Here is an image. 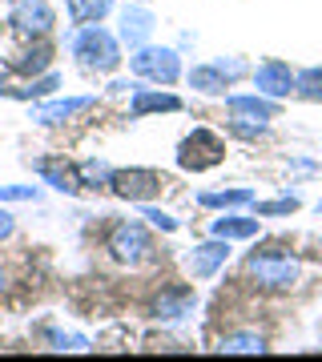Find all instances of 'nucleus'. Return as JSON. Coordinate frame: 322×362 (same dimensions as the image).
<instances>
[{
    "label": "nucleus",
    "instance_id": "obj_17",
    "mask_svg": "<svg viewBox=\"0 0 322 362\" xmlns=\"http://www.w3.org/2000/svg\"><path fill=\"white\" fill-rule=\"evenodd\" d=\"M222 350H226V354H262L266 342H262L258 334H234V338L222 342Z\"/></svg>",
    "mask_w": 322,
    "mask_h": 362
},
{
    "label": "nucleus",
    "instance_id": "obj_22",
    "mask_svg": "<svg viewBox=\"0 0 322 362\" xmlns=\"http://www.w3.org/2000/svg\"><path fill=\"white\" fill-rule=\"evenodd\" d=\"M298 202L294 197H286V202H266V206H258V214H290Z\"/></svg>",
    "mask_w": 322,
    "mask_h": 362
},
{
    "label": "nucleus",
    "instance_id": "obj_12",
    "mask_svg": "<svg viewBox=\"0 0 322 362\" xmlns=\"http://www.w3.org/2000/svg\"><path fill=\"white\" fill-rule=\"evenodd\" d=\"M93 97H73V101H57V105H45V109H37L33 113V121H45V125H57V121H64V117L81 113V109H89Z\"/></svg>",
    "mask_w": 322,
    "mask_h": 362
},
{
    "label": "nucleus",
    "instance_id": "obj_9",
    "mask_svg": "<svg viewBox=\"0 0 322 362\" xmlns=\"http://www.w3.org/2000/svg\"><path fill=\"white\" fill-rule=\"evenodd\" d=\"M254 81H258V89H262V93H270V97H286V93L294 89V77H290V69L278 65V61L262 65V69L254 73Z\"/></svg>",
    "mask_w": 322,
    "mask_h": 362
},
{
    "label": "nucleus",
    "instance_id": "obj_16",
    "mask_svg": "<svg viewBox=\"0 0 322 362\" xmlns=\"http://www.w3.org/2000/svg\"><path fill=\"white\" fill-rule=\"evenodd\" d=\"M49 57H52L49 45H37V49L25 52L21 61H13V69H16V73H40V69H49Z\"/></svg>",
    "mask_w": 322,
    "mask_h": 362
},
{
    "label": "nucleus",
    "instance_id": "obj_3",
    "mask_svg": "<svg viewBox=\"0 0 322 362\" xmlns=\"http://www.w3.org/2000/svg\"><path fill=\"white\" fill-rule=\"evenodd\" d=\"M222 153H226V145L214 137L209 129H193V137H185L181 141V165L185 169H209V165H218Z\"/></svg>",
    "mask_w": 322,
    "mask_h": 362
},
{
    "label": "nucleus",
    "instance_id": "obj_19",
    "mask_svg": "<svg viewBox=\"0 0 322 362\" xmlns=\"http://www.w3.org/2000/svg\"><path fill=\"white\" fill-rule=\"evenodd\" d=\"M193 85H197V89H202V93H222V89H226V81H230V77H226V73H222V69L218 65H214V69H197V73H193Z\"/></svg>",
    "mask_w": 322,
    "mask_h": 362
},
{
    "label": "nucleus",
    "instance_id": "obj_20",
    "mask_svg": "<svg viewBox=\"0 0 322 362\" xmlns=\"http://www.w3.org/2000/svg\"><path fill=\"white\" fill-rule=\"evenodd\" d=\"M294 89L306 97V101H322V69H306L302 77H294Z\"/></svg>",
    "mask_w": 322,
    "mask_h": 362
},
{
    "label": "nucleus",
    "instance_id": "obj_2",
    "mask_svg": "<svg viewBox=\"0 0 322 362\" xmlns=\"http://www.w3.org/2000/svg\"><path fill=\"white\" fill-rule=\"evenodd\" d=\"M73 52L81 57V65L89 69H113L117 65V45L109 33H101V28H85L77 40H73Z\"/></svg>",
    "mask_w": 322,
    "mask_h": 362
},
{
    "label": "nucleus",
    "instance_id": "obj_8",
    "mask_svg": "<svg viewBox=\"0 0 322 362\" xmlns=\"http://www.w3.org/2000/svg\"><path fill=\"white\" fill-rule=\"evenodd\" d=\"M230 113L234 121H250V125H266V121H274V109L270 101H258V97H230Z\"/></svg>",
    "mask_w": 322,
    "mask_h": 362
},
{
    "label": "nucleus",
    "instance_id": "obj_1",
    "mask_svg": "<svg viewBox=\"0 0 322 362\" xmlns=\"http://www.w3.org/2000/svg\"><path fill=\"white\" fill-rule=\"evenodd\" d=\"M246 274L262 290H290L298 282V262L290 254H282V250H266V254H254L246 262Z\"/></svg>",
    "mask_w": 322,
    "mask_h": 362
},
{
    "label": "nucleus",
    "instance_id": "obj_13",
    "mask_svg": "<svg viewBox=\"0 0 322 362\" xmlns=\"http://www.w3.org/2000/svg\"><path fill=\"white\" fill-rule=\"evenodd\" d=\"M109 4L113 0H69V16L77 21V25H93V21H101L109 13Z\"/></svg>",
    "mask_w": 322,
    "mask_h": 362
},
{
    "label": "nucleus",
    "instance_id": "obj_6",
    "mask_svg": "<svg viewBox=\"0 0 322 362\" xmlns=\"http://www.w3.org/2000/svg\"><path fill=\"white\" fill-rule=\"evenodd\" d=\"M13 25L28 37H40V33H49L52 28V8L45 0H16L13 4Z\"/></svg>",
    "mask_w": 322,
    "mask_h": 362
},
{
    "label": "nucleus",
    "instance_id": "obj_21",
    "mask_svg": "<svg viewBox=\"0 0 322 362\" xmlns=\"http://www.w3.org/2000/svg\"><path fill=\"white\" fill-rule=\"evenodd\" d=\"M202 202H206V206H246V202H250V189H230V194H206Z\"/></svg>",
    "mask_w": 322,
    "mask_h": 362
},
{
    "label": "nucleus",
    "instance_id": "obj_23",
    "mask_svg": "<svg viewBox=\"0 0 322 362\" xmlns=\"http://www.w3.org/2000/svg\"><path fill=\"white\" fill-rule=\"evenodd\" d=\"M145 218L154 221V226H161V230H173V221H169L166 214H161V209H145Z\"/></svg>",
    "mask_w": 322,
    "mask_h": 362
},
{
    "label": "nucleus",
    "instance_id": "obj_5",
    "mask_svg": "<svg viewBox=\"0 0 322 362\" xmlns=\"http://www.w3.org/2000/svg\"><path fill=\"white\" fill-rule=\"evenodd\" d=\"M113 189L121 197H129V202H145V197H154L157 189H161V177L157 173H149V169H121V173H113Z\"/></svg>",
    "mask_w": 322,
    "mask_h": 362
},
{
    "label": "nucleus",
    "instance_id": "obj_14",
    "mask_svg": "<svg viewBox=\"0 0 322 362\" xmlns=\"http://www.w3.org/2000/svg\"><path fill=\"white\" fill-rule=\"evenodd\" d=\"M149 109H181V101L178 97H161V93H145V89H137L133 93V113L142 117V113H149Z\"/></svg>",
    "mask_w": 322,
    "mask_h": 362
},
{
    "label": "nucleus",
    "instance_id": "obj_11",
    "mask_svg": "<svg viewBox=\"0 0 322 362\" xmlns=\"http://www.w3.org/2000/svg\"><path fill=\"white\" fill-rule=\"evenodd\" d=\"M193 302H197V294H193L190 286H173V290H166V294L154 302V310H157V318H181Z\"/></svg>",
    "mask_w": 322,
    "mask_h": 362
},
{
    "label": "nucleus",
    "instance_id": "obj_10",
    "mask_svg": "<svg viewBox=\"0 0 322 362\" xmlns=\"http://www.w3.org/2000/svg\"><path fill=\"white\" fill-rule=\"evenodd\" d=\"M230 258V246H222V242H209V246H197L190 254V270L193 278H209V274L218 270L222 262Z\"/></svg>",
    "mask_w": 322,
    "mask_h": 362
},
{
    "label": "nucleus",
    "instance_id": "obj_7",
    "mask_svg": "<svg viewBox=\"0 0 322 362\" xmlns=\"http://www.w3.org/2000/svg\"><path fill=\"white\" fill-rule=\"evenodd\" d=\"M133 69L142 77H154V81H173L178 77V57L169 49H142L133 57Z\"/></svg>",
    "mask_w": 322,
    "mask_h": 362
},
{
    "label": "nucleus",
    "instance_id": "obj_26",
    "mask_svg": "<svg viewBox=\"0 0 322 362\" xmlns=\"http://www.w3.org/2000/svg\"><path fill=\"white\" fill-rule=\"evenodd\" d=\"M318 214H322V206H318Z\"/></svg>",
    "mask_w": 322,
    "mask_h": 362
},
{
    "label": "nucleus",
    "instance_id": "obj_24",
    "mask_svg": "<svg viewBox=\"0 0 322 362\" xmlns=\"http://www.w3.org/2000/svg\"><path fill=\"white\" fill-rule=\"evenodd\" d=\"M8 233H13V218H8V214L0 209V238H8Z\"/></svg>",
    "mask_w": 322,
    "mask_h": 362
},
{
    "label": "nucleus",
    "instance_id": "obj_25",
    "mask_svg": "<svg viewBox=\"0 0 322 362\" xmlns=\"http://www.w3.org/2000/svg\"><path fill=\"white\" fill-rule=\"evenodd\" d=\"M0 290H4V278H0Z\"/></svg>",
    "mask_w": 322,
    "mask_h": 362
},
{
    "label": "nucleus",
    "instance_id": "obj_15",
    "mask_svg": "<svg viewBox=\"0 0 322 362\" xmlns=\"http://www.w3.org/2000/svg\"><path fill=\"white\" fill-rule=\"evenodd\" d=\"M214 233H218V238H250V233H258V218H226V221H214Z\"/></svg>",
    "mask_w": 322,
    "mask_h": 362
},
{
    "label": "nucleus",
    "instance_id": "obj_4",
    "mask_svg": "<svg viewBox=\"0 0 322 362\" xmlns=\"http://www.w3.org/2000/svg\"><path fill=\"white\" fill-rule=\"evenodd\" d=\"M109 250H113L121 262H142L145 254H149V238H145L142 226H133V221H121V226H113V233H109Z\"/></svg>",
    "mask_w": 322,
    "mask_h": 362
},
{
    "label": "nucleus",
    "instance_id": "obj_18",
    "mask_svg": "<svg viewBox=\"0 0 322 362\" xmlns=\"http://www.w3.org/2000/svg\"><path fill=\"white\" fill-rule=\"evenodd\" d=\"M149 28H154V21H149V13H125V40L129 45H137V40L149 37Z\"/></svg>",
    "mask_w": 322,
    "mask_h": 362
}]
</instances>
